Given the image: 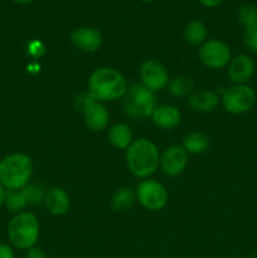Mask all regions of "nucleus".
I'll use <instances>...</instances> for the list:
<instances>
[{"instance_id": "obj_1", "label": "nucleus", "mask_w": 257, "mask_h": 258, "mask_svg": "<svg viewBox=\"0 0 257 258\" xmlns=\"http://www.w3.org/2000/svg\"><path fill=\"white\" fill-rule=\"evenodd\" d=\"M127 83L113 68L101 67L91 75L88 81V95L98 101H113L126 95Z\"/></svg>"}, {"instance_id": "obj_2", "label": "nucleus", "mask_w": 257, "mask_h": 258, "mask_svg": "<svg viewBox=\"0 0 257 258\" xmlns=\"http://www.w3.org/2000/svg\"><path fill=\"white\" fill-rule=\"evenodd\" d=\"M126 161L134 175L138 178H148L155 173L160 158L155 144L148 139H139L127 148Z\"/></svg>"}, {"instance_id": "obj_3", "label": "nucleus", "mask_w": 257, "mask_h": 258, "mask_svg": "<svg viewBox=\"0 0 257 258\" xmlns=\"http://www.w3.org/2000/svg\"><path fill=\"white\" fill-rule=\"evenodd\" d=\"M32 174V160L25 154H12L0 161V184L5 189H23L28 185Z\"/></svg>"}, {"instance_id": "obj_4", "label": "nucleus", "mask_w": 257, "mask_h": 258, "mask_svg": "<svg viewBox=\"0 0 257 258\" xmlns=\"http://www.w3.org/2000/svg\"><path fill=\"white\" fill-rule=\"evenodd\" d=\"M39 237V223L30 212H20L8 226V238L14 247L29 249L34 247Z\"/></svg>"}, {"instance_id": "obj_5", "label": "nucleus", "mask_w": 257, "mask_h": 258, "mask_svg": "<svg viewBox=\"0 0 257 258\" xmlns=\"http://www.w3.org/2000/svg\"><path fill=\"white\" fill-rule=\"evenodd\" d=\"M156 107L155 95L144 85H134L126 91L125 111L131 117H148Z\"/></svg>"}, {"instance_id": "obj_6", "label": "nucleus", "mask_w": 257, "mask_h": 258, "mask_svg": "<svg viewBox=\"0 0 257 258\" xmlns=\"http://www.w3.org/2000/svg\"><path fill=\"white\" fill-rule=\"evenodd\" d=\"M256 92L247 85H234L227 88L222 96V103L227 112L241 115L253 107Z\"/></svg>"}, {"instance_id": "obj_7", "label": "nucleus", "mask_w": 257, "mask_h": 258, "mask_svg": "<svg viewBox=\"0 0 257 258\" xmlns=\"http://www.w3.org/2000/svg\"><path fill=\"white\" fill-rule=\"evenodd\" d=\"M138 201L144 208L149 211H160L168 203L166 189L155 180L141 181L136 189Z\"/></svg>"}, {"instance_id": "obj_8", "label": "nucleus", "mask_w": 257, "mask_h": 258, "mask_svg": "<svg viewBox=\"0 0 257 258\" xmlns=\"http://www.w3.org/2000/svg\"><path fill=\"white\" fill-rule=\"evenodd\" d=\"M231 49L226 43L217 39L207 40L199 49V58L209 68H222L231 62Z\"/></svg>"}, {"instance_id": "obj_9", "label": "nucleus", "mask_w": 257, "mask_h": 258, "mask_svg": "<svg viewBox=\"0 0 257 258\" xmlns=\"http://www.w3.org/2000/svg\"><path fill=\"white\" fill-rule=\"evenodd\" d=\"M140 78L143 85L153 92L163 90L169 82V75L165 67L154 59H148L141 64Z\"/></svg>"}, {"instance_id": "obj_10", "label": "nucleus", "mask_w": 257, "mask_h": 258, "mask_svg": "<svg viewBox=\"0 0 257 258\" xmlns=\"http://www.w3.org/2000/svg\"><path fill=\"white\" fill-rule=\"evenodd\" d=\"M188 163V153L181 146H170L163 153L160 165L164 173L169 176L179 175Z\"/></svg>"}, {"instance_id": "obj_11", "label": "nucleus", "mask_w": 257, "mask_h": 258, "mask_svg": "<svg viewBox=\"0 0 257 258\" xmlns=\"http://www.w3.org/2000/svg\"><path fill=\"white\" fill-rule=\"evenodd\" d=\"M73 47L86 53H93L100 49L102 44V35L95 28H78L71 34Z\"/></svg>"}, {"instance_id": "obj_12", "label": "nucleus", "mask_w": 257, "mask_h": 258, "mask_svg": "<svg viewBox=\"0 0 257 258\" xmlns=\"http://www.w3.org/2000/svg\"><path fill=\"white\" fill-rule=\"evenodd\" d=\"M254 73V62L246 54H239L231 59L228 76L234 85H246Z\"/></svg>"}, {"instance_id": "obj_13", "label": "nucleus", "mask_w": 257, "mask_h": 258, "mask_svg": "<svg viewBox=\"0 0 257 258\" xmlns=\"http://www.w3.org/2000/svg\"><path fill=\"white\" fill-rule=\"evenodd\" d=\"M151 117H153L154 123L158 127L164 128V130H170V128L176 127L180 123L181 115L178 108L174 107V106L163 105L158 106L154 110Z\"/></svg>"}, {"instance_id": "obj_14", "label": "nucleus", "mask_w": 257, "mask_h": 258, "mask_svg": "<svg viewBox=\"0 0 257 258\" xmlns=\"http://www.w3.org/2000/svg\"><path fill=\"white\" fill-rule=\"evenodd\" d=\"M83 113H85L86 125L92 131H101L107 126L108 111L101 103L93 101L85 108Z\"/></svg>"}, {"instance_id": "obj_15", "label": "nucleus", "mask_w": 257, "mask_h": 258, "mask_svg": "<svg viewBox=\"0 0 257 258\" xmlns=\"http://www.w3.org/2000/svg\"><path fill=\"white\" fill-rule=\"evenodd\" d=\"M44 203L50 213L54 216H62L67 213L70 208V197L63 189L52 188L45 194Z\"/></svg>"}, {"instance_id": "obj_16", "label": "nucleus", "mask_w": 257, "mask_h": 258, "mask_svg": "<svg viewBox=\"0 0 257 258\" xmlns=\"http://www.w3.org/2000/svg\"><path fill=\"white\" fill-rule=\"evenodd\" d=\"M189 103L194 110L199 112H212L218 106L219 100L216 93L202 90L191 95V97L189 98Z\"/></svg>"}, {"instance_id": "obj_17", "label": "nucleus", "mask_w": 257, "mask_h": 258, "mask_svg": "<svg viewBox=\"0 0 257 258\" xmlns=\"http://www.w3.org/2000/svg\"><path fill=\"white\" fill-rule=\"evenodd\" d=\"M108 140L115 148L127 149L133 143L131 128L125 123H116L108 131Z\"/></svg>"}, {"instance_id": "obj_18", "label": "nucleus", "mask_w": 257, "mask_h": 258, "mask_svg": "<svg viewBox=\"0 0 257 258\" xmlns=\"http://www.w3.org/2000/svg\"><path fill=\"white\" fill-rule=\"evenodd\" d=\"M183 145L186 153L202 154L208 150L209 139L202 133H191L185 136Z\"/></svg>"}, {"instance_id": "obj_19", "label": "nucleus", "mask_w": 257, "mask_h": 258, "mask_svg": "<svg viewBox=\"0 0 257 258\" xmlns=\"http://www.w3.org/2000/svg\"><path fill=\"white\" fill-rule=\"evenodd\" d=\"M184 37L186 42L193 45H198L204 42L207 37V28L199 20H191L189 24H186L185 30H184Z\"/></svg>"}, {"instance_id": "obj_20", "label": "nucleus", "mask_w": 257, "mask_h": 258, "mask_svg": "<svg viewBox=\"0 0 257 258\" xmlns=\"http://www.w3.org/2000/svg\"><path fill=\"white\" fill-rule=\"evenodd\" d=\"M134 202H135V196L133 190L130 188H122L116 191L111 204H112L113 211L127 212L133 207Z\"/></svg>"}, {"instance_id": "obj_21", "label": "nucleus", "mask_w": 257, "mask_h": 258, "mask_svg": "<svg viewBox=\"0 0 257 258\" xmlns=\"http://www.w3.org/2000/svg\"><path fill=\"white\" fill-rule=\"evenodd\" d=\"M193 91V81L188 77H176L169 83V92L175 97H185Z\"/></svg>"}, {"instance_id": "obj_22", "label": "nucleus", "mask_w": 257, "mask_h": 258, "mask_svg": "<svg viewBox=\"0 0 257 258\" xmlns=\"http://www.w3.org/2000/svg\"><path fill=\"white\" fill-rule=\"evenodd\" d=\"M238 20L244 27V29H249L257 25V8L253 5H243L238 10Z\"/></svg>"}, {"instance_id": "obj_23", "label": "nucleus", "mask_w": 257, "mask_h": 258, "mask_svg": "<svg viewBox=\"0 0 257 258\" xmlns=\"http://www.w3.org/2000/svg\"><path fill=\"white\" fill-rule=\"evenodd\" d=\"M28 201L23 191L9 190L5 198V206L10 212H20L27 207Z\"/></svg>"}, {"instance_id": "obj_24", "label": "nucleus", "mask_w": 257, "mask_h": 258, "mask_svg": "<svg viewBox=\"0 0 257 258\" xmlns=\"http://www.w3.org/2000/svg\"><path fill=\"white\" fill-rule=\"evenodd\" d=\"M44 189L38 184H28L23 188L25 198H27L28 204H38L42 201H44Z\"/></svg>"}, {"instance_id": "obj_25", "label": "nucleus", "mask_w": 257, "mask_h": 258, "mask_svg": "<svg viewBox=\"0 0 257 258\" xmlns=\"http://www.w3.org/2000/svg\"><path fill=\"white\" fill-rule=\"evenodd\" d=\"M244 44L252 50L257 53V25L253 28L246 29L244 32Z\"/></svg>"}, {"instance_id": "obj_26", "label": "nucleus", "mask_w": 257, "mask_h": 258, "mask_svg": "<svg viewBox=\"0 0 257 258\" xmlns=\"http://www.w3.org/2000/svg\"><path fill=\"white\" fill-rule=\"evenodd\" d=\"M25 258H47V254H45L44 251H42L40 248L32 247V248L28 249Z\"/></svg>"}, {"instance_id": "obj_27", "label": "nucleus", "mask_w": 257, "mask_h": 258, "mask_svg": "<svg viewBox=\"0 0 257 258\" xmlns=\"http://www.w3.org/2000/svg\"><path fill=\"white\" fill-rule=\"evenodd\" d=\"M0 258H14V252L8 244H0Z\"/></svg>"}, {"instance_id": "obj_28", "label": "nucleus", "mask_w": 257, "mask_h": 258, "mask_svg": "<svg viewBox=\"0 0 257 258\" xmlns=\"http://www.w3.org/2000/svg\"><path fill=\"white\" fill-rule=\"evenodd\" d=\"M201 4H203L204 7H208V8H214V7H218L219 4L223 3V0H199Z\"/></svg>"}, {"instance_id": "obj_29", "label": "nucleus", "mask_w": 257, "mask_h": 258, "mask_svg": "<svg viewBox=\"0 0 257 258\" xmlns=\"http://www.w3.org/2000/svg\"><path fill=\"white\" fill-rule=\"evenodd\" d=\"M5 198H7V191H5L4 186L0 184V206H2L3 203H5Z\"/></svg>"}, {"instance_id": "obj_30", "label": "nucleus", "mask_w": 257, "mask_h": 258, "mask_svg": "<svg viewBox=\"0 0 257 258\" xmlns=\"http://www.w3.org/2000/svg\"><path fill=\"white\" fill-rule=\"evenodd\" d=\"M12 2L18 3V4H30V3L34 2V0H12Z\"/></svg>"}, {"instance_id": "obj_31", "label": "nucleus", "mask_w": 257, "mask_h": 258, "mask_svg": "<svg viewBox=\"0 0 257 258\" xmlns=\"http://www.w3.org/2000/svg\"><path fill=\"white\" fill-rule=\"evenodd\" d=\"M141 2H145V3H150V2H154V0H141Z\"/></svg>"}]
</instances>
